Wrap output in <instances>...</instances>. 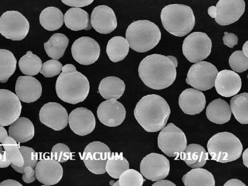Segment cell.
I'll return each mask as SVG.
<instances>
[{"label": "cell", "instance_id": "cell-1", "mask_svg": "<svg viewBox=\"0 0 248 186\" xmlns=\"http://www.w3.org/2000/svg\"><path fill=\"white\" fill-rule=\"evenodd\" d=\"M178 65V60L173 56L152 54L140 63L139 76L147 87L156 90H163L174 82Z\"/></svg>", "mask_w": 248, "mask_h": 186}, {"label": "cell", "instance_id": "cell-2", "mask_svg": "<svg viewBox=\"0 0 248 186\" xmlns=\"http://www.w3.org/2000/svg\"><path fill=\"white\" fill-rule=\"evenodd\" d=\"M170 109L167 101L157 95L143 97L134 110L136 119L144 130L149 133L161 131L168 122Z\"/></svg>", "mask_w": 248, "mask_h": 186}, {"label": "cell", "instance_id": "cell-3", "mask_svg": "<svg viewBox=\"0 0 248 186\" xmlns=\"http://www.w3.org/2000/svg\"><path fill=\"white\" fill-rule=\"evenodd\" d=\"M90 89L89 80L74 65L66 64L62 67L56 83V91L60 99L72 104L82 102L89 96Z\"/></svg>", "mask_w": 248, "mask_h": 186}, {"label": "cell", "instance_id": "cell-4", "mask_svg": "<svg viewBox=\"0 0 248 186\" xmlns=\"http://www.w3.org/2000/svg\"><path fill=\"white\" fill-rule=\"evenodd\" d=\"M161 19L165 30L175 37H182L193 30L195 23L194 12L189 6L172 4L161 11Z\"/></svg>", "mask_w": 248, "mask_h": 186}, {"label": "cell", "instance_id": "cell-5", "mask_svg": "<svg viewBox=\"0 0 248 186\" xmlns=\"http://www.w3.org/2000/svg\"><path fill=\"white\" fill-rule=\"evenodd\" d=\"M126 39L132 50L145 52L157 46L161 39V32L154 22L149 20H139L128 27Z\"/></svg>", "mask_w": 248, "mask_h": 186}, {"label": "cell", "instance_id": "cell-6", "mask_svg": "<svg viewBox=\"0 0 248 186\" xmlns=\"http://www.w3.org/2000/svg\"><path fill=\"white\" fill-rule=\"evenodd\" d=\"M211 160L228 163L241 156L243 145L237 136L229 132L218 133L212 136L207 143Z\"/></svg>", "mask_w": 248, "mask_h": 186}, {"label": "cell", "instance_id": "cell-7", "mask_svg": "<svg viewBox=\"0 0 248 186\" xmlns=\"http://www.w3.org/2000/svg\"><path fill=\"white\" fill-rule=\"evenodd\" d=\"M158 137V148L168 156L178 159L187 146L185 133L173 123L161 129Z\"/></svg>", "mask_w": 248, "mask_h": 186}, {"label": "cell", "instance_id": "cell-8", "mask_svg": "<svg viewBox=\"0 0 248 186\" xmlns=\"http://www.w3.org/2000/svg\"><path fill=\"white\" fill-rule=\"evenodd\" d=\"M245 0H219L216 6H211L208 14L221 26H228L238 21L245 13Z\"/></svg>", "mask_w": 248, "mask_h": 186}, {"label": "cell", "instance_id": "cell-9", "mask_svg": "<svg viewBox=\"0 0 248 186\" xmlns=\"http://www.w3.org/2000/svg\"><path fill=\"white\" fill-rule=\"evenodd\" d=\"M30 23L19 12L6 11L0 17V34L12 40L25 39L30 31Z\"/></svg>", "mask_w": 248, "mask_h": 186}, {"label": "cell", "instance_id": "cell-10", "mask_svg": "<svg viewBox=\"0 0 248 186\" xmlns=\"http://www.w3.org/2000/svg\"><path fill=\"white\" fill-rule=\"evenodd\" d=\"M212 46L213 44L207 34L201 32H195L184 40L183 54L191 63L201 62L210 55Z\"/></svg>", "mask_w": 248, "mask_h": 186}, {"label": "cell", "instance_id": "cell-11", "mask_svg": "<svg viewBox=\"0 0 248 186\" xmlns=\"http://www.w3.org/2000/svg\"><path fill=\"white\" fill-rule=\"evenodd\" d=\"M218 72L217 68L213 64L199 62L193 65L190 68L186 82L198 90H209L215 86Z\"/></svg>", "mask_w": 248, "mask_h": 186}, {"label": "cell", "instance_id": "cell-12", "mask_svg": "<svg viewBox=\"0 0 248 186\" xmlns=\"http://www.w3.org/2000/svg\"><path fill=\"white\" fill-rule=\"evenodd\" d=\"M110 153V149L106 144L93 141L87 145L82 158L91 172L102 175L106 172V165Z\"/></svg>", "mask_w": 248, "mask_h": 186}, {"label": "cell", "instance_id": "cell-13", "mask_svg": "<svg viewBox=\"0 0 248 186\" xmlns=\"http://www.w3.org/2000/svg\"><path fill=\"white\" fill-rule=\"evenodd\" d=\"M140 171L143 177L152 181L164 180L170 173V161L163 155L151 153L143 157Z\"/></svg>", "mask_w": 248, "mask_h": 186}, {"label": "cell", "instance_id": "cell-14", "mask_svg": "<svg viewBox=\"0 0 248 186\" xmlns=\"http://www.w3.org/2000/svg\"><path fill=\"white\" fill-rule=\"evenodd\" d=\"M71 52L76 61L83 66H89L97 61L101 53V48L94 39L82 37L74 42Z\"/></svg>", "mask_w": 248, "mask_h": 186}, {"label": "cell", "instance_id": "cell-15", "mask_svg": "<svg viewBox=\"0 0 248 186\" xmlns=\"http://www.w3.org/2000/svg\"><path fill=\"white\" fill-rule=\"evenodd\" d=\"M22 104L17 95L0 89V126H9L21 115Z\"/></svg>", "mask_w": 248, "mask_h": 186}, {"label": "cell", "instance_id": "cell-16", "mask_svg": "<svg viewBox=\"0 0 248 186\" xmlns=\"http://www.w3.org/2000/svg\"><path fill=\"white\" fill-rule=\"evenodd\" d=\"M39 119L46 127L60 131L66 127L69 123V115L61 104L49 102L42 107L39 112Z\"/></svg>", "mask_w": 248, "mask_h": 186}, {"label": "cell", "instance_id": "cell-17", "mask_svg": "<svg viewBox=\"0 0 248 186\" xmlns=\"http://www.w3.org/2000/svg\"><path fill=\"white\" fill-rule=\"evenodd\" d=\"M126 114L125 107L115 99L104 101L99 104L97 110L100 122L109 127H116L122 124L125 119Z\"/></svg>", "mask_w": 248, "mask_h": 186}, {"label": "cell", "instance_id": "cell-18", "mask_svg": "<svg viewBox=\"0 0 248 186\" xmlns=\"http://www.w3.org/2000/svg\"><path fill=\"white\" fill-rule=\"evenodd\" d=\"M91 23L94 29L101 34L111 33L117 27V17L111 8L106 5L94 8L91 16Z\"/></svg>", "mask_w": 248, "mask_h": 186}, {"label": "cell", "instance_id": "cell-19", "mask_svg": "<svg viewBox=\"0 0 248 186\" xmlns=\"http://www.w3.org/2000/svg\"><path fill=\"white\" fill-rule=\"evenodd\" d=\"M69 124L72 131L79 136L90 134L95 127L93 113L83 107L76 108L69 116Z\"/></svg>", "mask_w": 248, "mask_h": 186}, {"label": "cell", "instance_id": "cell-20", "mask_svg": "<svg viewBox=\"0 0 248 186\" xmlns=\"http://www.w3.org/2000/svg\"><path fill=\"white\" fill-rule=\"evenodd\" d=\"M35 175L40 183L46 186L57 184L63 176V169L55 160H40L35 168Z\"/></svg>", "mask_w": 248, "mask_h": 186}, {"label": "cell", "instance_id": "cell-21", "mask_svg": "<svg viewBox=\"0 0 248 186\" xmlns=\"http://www.w3.org/2000/svg\"><path fill=\"white\" fill-rule=\"evenodd\" d=\"M15 91L20 101L27 103H33L41 98L42 86L33 77L20 76L16 83Z\"/></svg>", "mask_w": 248, "mask_h": 186}, {"label": "cell", "instance_id": "cell-22", "mask_svg": "<svg viewBox=\"0 0 248 186\" xmlns=\"http://www.w3.org/2000/svg\"><path fill=\"white\" fill-rule=\"evenodd\" d=\"M215 86L219 95L225 98H231L241 90L242 80L234 71L223 70L218 72Z\"/></svg>", "mask_w": 248, "mask_h": 186}, {"label": "cell", "instance_id": "cell-23", "mask_svg": "<svg viewBox=\"0 0 248 186\" xmlns=\"http://www.w3.org/2000/svg\"><path fill=\"white\" fill-rule=\"evenodd\" d=\"M179 105L186 115L193 116L199 114L205 107V96L202 92L195 89H186L179 96Z\"/></svg>", "mask_w": 248, "mask_h": 186}, {"label": "cell", "instance_id": "cell-24", "mask_svg": "<svg viewBox=\"0 0 248 186\" xmlns=\"http://www.w3.org/2000/svg\"><path fill=\"white\" fill-rule=\"evenodd\" d=\"M9 136L17 143L27 142L35 135V129L33 123L26 117H19L10 125Z\"/></svg>", "mask_w": 248, "mask_h": 186}, {"label": "cell", "instance_id": "cell-25", "mask_svg": "<svg viewBox=\"0 0 248 186\" xmlns=\"http://www.w3.org/2000/svg\"><path fill=\"white\" fill-rule=\"evenodd\" d=\"M206 116L211 122L217 124L229 122L232 112L229 103L221 99L212 101L206 108Z\"/></svg>", "mask_w": 248, "mask_h": 186}, {"label": "cell", "instance_id": "cell-26", "mask_svg": "<svg viewBox=\"0 0 248 186\" xmlns=\"http://www.w3.org/2000/svg\"><path fill=\"white\" fill-rule=\"evenodd\" d=\"M64 22L69 29L74 31L90 30L92 28L89 14L78 7L68 10L64 16Z\"/></svg>", "mask_w": 248, "mask_h": 186}, {"label": "cell", "instance_id": "cell-27", "mask_svg": "<svg viewBox=\"0 0 248 186\" xmlns=\"http://www.w3.org/2000/svg\"><path fill=\"white\" fill-rule=\"evenodd\" d=\"M125 90V84L124 81L115 76L103 79L98 88L100 95L106 100H118L123 95Z\"/></svg>", "mask_w": 248, "mask_h": 186}, {"label": "cell", "instance_id": "cell-28", "mask_svg": "<svg viewBox=\"0 0 248 186\" xmlns=\"http://www.w3.org/2000/svg\"><path fill=\"white\" fill-rule=\"evenodd\" d=\"M180 157L188 167L193 169L203 167L209 159V155L206 150L202 145L196 144L187 145Z\"/></svg>", "mask_w": 248, "mask_h": 186}, {"label": "cell", "instance_id": "cell-29", "mask_svg": "<svg viewBox=\"0 0 248 186\" xmlns=\"http://www.w3.org/2000/svg\"><path fill=\"white\" fill-rule=\"evenodd\" d=\"M39 21L42 26L46 30L57 31L63 25L64 16L58 8L49 7L42 11L40 15Z\"/></svg>", "mask_w": 248, "mask_h": 186}, {"label": "cell", "instance_id": "cell-30", "mask_svg": "<svg viewBox=\"0 0 248 186\" xmlns=\"http://www.w3.org/2000/svg\"><path fill=\"white\" fill-rule=\"evenodd\" d=\"M129 44L125 38L116 36L109 40L107 46V53L111 62L122 61L129 52Z\"/></svg>", "mask_w": 248, "mask_h": 186}, {"label": "cell", "instance_id": "cell-31", "mask_svg": "<svg viewBox=\"0 0 248 186\" xmlns=\"http://www.w3.org/2000/svg\"><path fill=\"white\" fill-rule=\"evenodd\" d=\"M69 43V39L66 35L56 34L51 36L50 39L44 44V46L49 57L59 60L63 56Z\"/></svg>", "mask_w": 248, "mask_h": 186}, {"label": "cell", "instance_id": "cell-32", "mask_svg": "<svg viewBox=\"0 0 248 186\" xmlns=\"http://www.w3.org/2000/svg\"><path fill=\"white\" fill-rule=\"evenodd\" d=\"M182 181L184 185L186 186H215V181L213 174L207 169L201 168L191 169L183 176Z\"/></svg>", "mask_w": 248, "mask_h": 186}, {"label": "cell", "instance_id": "cell-33", "mask_svg": "<svg viewBox=\"0 0 248 186\" xmlns=\"http://www.w3.org/2000/svg\"><path fill=\"white\" fill-rule=\"evenodd\" d=\"M129 167V162L123 156V153H111L107 161L106 170L110 177L119 179Z\"/></svg>", "mask_w": 248, "mask_h": 186}, {"label": "cell", "instance_id": "cell-34", "mask_svg": "<svg viewBox=\"0 0 248 186\" xmlns=\"http://www.w3.org/2000/svg\"><path fill=\"white\" fill-rule=\"evenodd\" d=\"M231 110L235 118L241 124H248V93L236 95L231 100Z\"/></svg>", "mask_w": 248, "mask_h": 186}, {"label": "cell", "instance_id": "cell-35", "mask_svg": "<svg viewBox=\"0 0 248 186\" xmlns=\"http://www.w3.org/2000/svg\"><path fill=\"white\" fill-rule=\"evenodd\" d=\"M17 60L11 51L0 50V83H5L16 70Z\"/></svg>", "mask_w": 248, "mask_h": 186}, {"label": "cell", "instance_id": "cell-36", "mask_svg": "<svg viewBox=\"0 0 248 186\" xmlns=\"http://www.w3.org/2000/svg\"><path fill=\"white\" fill-rule=\"evenodd\" d=\"M42 61L37 55L29 51L23 56L19 61L20 70L23 74L28 76H34L38 74L41 70Z\"/></svg>", "mask_w": 248, "mask_h": 186}, {"label": "cell", "instance_id": "cell-37", "mask_svg": "<svg viewBox=\"0 0 248 186\" xmlns=\"http://www.w3.org/2000/svg\"><path fill=\"white\" fill-rule=\"evenodd\" d=\"M1 144L5 149L11 164L17 167H22L24 160L17 143L11 137L8 136L1 141Z\"/></svg>", "mask_w": 248, "mask_h": 186}, {"label": "cell", "instance_id": "cell-38", "mask_svg": "<svg viewBox=\"0 0 248 186\" xmlns=\"http://www.w3.org/2000/svg\"><path fill=\"white\" fill-rule=\"evenodd\" d=\"M119 180L114 183L113 186H142L143 184V177L141 173L133 169H127L119 177Z\"/></svg>", "mask_w": 248, "mask_h": 186}, {"label": "cell", "instance_id": "cell-39", "mask_svg": "<svg viewBox=\"0 0 248 186\" xmlns=\"http://www.w3.org/2000/svg\"><path fill=\"white\" fill-rule=\"evenodd\" d=\"M20 151L22 153L24 160V164L21 167H17L11 164V167L15 171L20 173H23V169L27 167H31L34 169L38 163V155L34 150L30 147H19Z\"/></svg>", "mask_w": 248, "mask_h": 186}, {"label": "cell", "instance_id": "cell-40", "mask_svg": "<svg viewBox=\"0 0 248 186\" xmlns=\"http://www.w3.org/2000/svg\"><path fill=\"white\" fill-rule=\"evenodd\" d=\"M229 64L232 69L234 71L242 73L248 70V57L243 54L242 51H235L231 55Z\"/></svg>", "mask_w": 248, "mask_h": 186}, {"label": "cell", "instance_id": "cell-41", "mask_svg": "<svg viewBox=\"0 0 248 186\" xmlns=\"http://www.w3.org/2000/svg\"><path fill=\"white\" fill-rule=\"evenodd\" d=\"M62 67V64L58 60H49L42 64L40 73L46 78H53L61 73Z\"/></svg>", "mask_w": 248, "mask_h": 186}, {"label": "cell", "instance_id": "cell-42", "mask_svg": "<svg viewBox=\"0 0 248 186\" xmlns=\"http://www.w3.org/2000/svg\"><path fill=\"white\" fill-rule=\"evenodd\" d=\"M71 157L70 150L65 144L58 143L52 148L51 159L57 161L59 163H65L70 159Z\"/></svg>", "mask_w": 248, "mask_h": 186}, {"label": "cell", "instance_id": "cell-43", "mask_svg": "<svg viewBox=\"0 0 248 186\" xmlns=\"http://www.w3.org/2000/svg\"><path fill=\"white\" fill-rule=\"evenodd\" d=\"M225 35L223 38V41L225 46L230 48H233L236 45H237L238 42V38L237 35L234 34L229 33L225 32Z\"/></svg>", "mask_w": 248, "mask_h": 186}, {"label": "cell", "instance_id": "cell-44", "mask_svg": "<svg viewBox=\"0 0 248 186\" xmlns=\"http://www.w3.org/2000/svg\"><path fill=\"white\" fill-rule=\"evenodd\" d=\"M22 180L26 184H31L35 181V170L31 167H27L23 169Z\"/></svg>", "mask_w": 248, "mask_h": 186}, {"label": "cell", "instance_id": "cell-45", "mask_svg": "<svg viewBox=\"0 0 248 186\" xmlns=\"http://www.w3.org/2000/svg\"><path fill=\"white\" fill-rule=\"evenodd\" d=\"M67 6L74 7H83L93 3L94 0H62Z\"/></svg>", "mask_w": 248, "mask_h": 186}, {"label": "cell", "instance_id": "cell-46", "mask_svg": "<svg viewBox=\"0 0 248 186\" xmlns=\"http://www.w3.org/2000/svg\"><path fill=\"white\" fill-rule=\"evenodd\" d=\"M11 164V162L7 155L5 151L0 152V168H6L9 167Z\"/></svg>", "mask_w": 248, "mask_h": 186}, {"label": "cell", "instance_id": "cell-47", "mask_svg": "<svg viewBox=\"0 0 248 186\" xmlns=\"http://www.w3.org/2000/svg\"><path fill=\"white\" fill-rule=\"evenodd\" d=\"M225 186H246V185L244 184L241 180L238 179H232L228 181L227 183L224 185Z\"/></svg>", "mask_w": 248, "mask_h": 186}, {"label": "cell", "instance_id": "cell-48", "mask_svg": "<svg viewBox=\"0 0 248 186\" xmlns=\"http://www.w3.org/2000/svg\"><path fill=\"white\" fill-rule=\"evenodd\" d=\"M0 186H22V185L18 183V181L14 180H7L3 181L0 183Z\"/></svg>", "mask_w": 248, "mask_h": 186}, {"label": "cell", "instance_id": "cell-49", "mask_svg": "<svg viewBox=\"0 0 248 186\" xmlns=\"http://www.w3.org/2000/svg\"><path fill=\"white\" fill-rule=\"evenodd\" d=\"M153 186H175L176 185L175 184H174L173 183H172V182H171L170 181L162 180L156 181V183L154 184L153 185Z\"/></svg>", "mask_w": 248, "mask_h": 186}, {"label": "cell", "instance_id": "cell-50", "mask_svg": "<svg viewBox=\"0 0 248 186\" xmlns=\"http://www.w3.org/2000/svg\"><path fill=\"white\" fill-rule=\"evenodd\" d=\"M8 136V133L5 128L0 126V143L1 141Z\"/></svg>", "mask_w": 248, "mask_h": 186}, {"label": "cell", "instance_id": "cell-51", "mask_svg": "<svg viewBox=\"0 0 248 186\" xmlns=\"http://www.w3.org/2000/svg\"><path fill=\"white\" fill-rule=\"evenodd\" d=\"M248 149H246L245 152H243V164L246 166V167L248 168Z\"/></svg>", "mask_w": 248, "mask_h": 186}, {"label": "cell", "instance_id": "cell-52", "mask_svg": "<svg viewBox=\"0 0 248 186\" xmlns=\"http://www.w3.org/2000/svg\"><path fill=\"white\" fill-rule=\"evenodd\" d=\"M248 41H247L243 47V54H245L247 57L248 56Z\"/></svg>", "mask_w": 248, "mask_h": 186}, {"label": "cell", "instance_id": "cell-53", "mask_svg": "<svg viewBox=\"0 0 248 186\" xmlns=\"http://www.w3.org/2000/svg\"><path fill=\"white\" fill-rule=\"evenodd\" d=\"M3 151L2 144L0 143V152Z\"/></svg>", "mask_w": 248, "mask_h": 186}]
</instances>
